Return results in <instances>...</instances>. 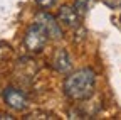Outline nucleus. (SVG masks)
<instances>
[{
  "label": "nucleus",
  "mask_w": 121,
  "mask_h": 120,
  "mask_svg": "<svg viewBox=\"0 0 121 120\" xmlns=\"http://www.w3.org/2000/svg\"><path fill=\"white\" fill-rule=\"evenodd\" d=\"M96 86V73L91 68H82L71 73L64 80V93L74 101L87 100L94 93Z\"/></svg>",
  "instance_id": "1"
},
{
  "label": "nucleus",
  "mask_w": 121,
  "mask_h": 120,
  "mask_svg": "<svg viewBox=\"0 0 121 120\" xmlns=\"http://www.w3.org/2000/svg\"><path fill=\"white\" fill-rule=\"evenodd\" d=\"M49 41V36L39 24H32L24 36V46L29 53H40Z\"/></svg>",
  "instance_id": "2"
},
{
  "label": "nucleus",
  "mask_w": 121,
  "mask_h": 120,
  "mask_svg": "<svg viewBox=\"0 0 121 120\" xmlns=\"http://www.w3.org/2000/svg\"><path fill=\"white\" fill-rule=\"evenodd\" d=\"M35 24H39L45 32H47L49 39H62L64 37V32H62V27L57 22L56 17H52L51 14L47 12H39L37 17H35Z\"/></svg>",
  "instance_id": "3"
},
{
  "label": "nucleus",
  "mask_w": 121,
  "mask_h": 120,
  "mask_svg": "<svg viewBox=\"0 0 121 120\" xmlns=\"http://www.w3.org/2000/svg\"><path fill=\"white\" fill-rule=\"evenodd\" d=\"M2 98H4L7 107L15 110V112H22V110H25L29 107L27 96L20 91V90H17V88H12V86L5 88L4 93H2Z\"/></svg>",
  "instance_id": "4"
},
{
  "label": "nucleus",
  "mask_w": 121,
  "mask_h": 120,
  "mask_svg": "<svg viewBox=\"0 0 121 120\" xmlns=\"http://www.w3.org/2000/svg\"><path fill=\"white\" fill-rule=\"evenodd\" d=\"M57 22L62 25V27H67V29H78L79 27V20L81 17L78 15V12L74 10V7L71 5H62L59 10H57Z\"/></svg>",
  "instance_id": "5"
},
{
  "label": "nucleus",
  "mask_w": 121,
  "mask_h": 120,
  "mask_svg": "<svg viewBox=\"0 0 121 120\" xmlns=\"http://www.w3.org/2000/svg\"><path fill=\"white\" fill-rule=\"evenodd\" d=\"M52 68L57 71V73H62V74H67L72 68V59H71V54L66 51V49H57L52 56Z\"/></svg>",
  "instance_id": "6"
},
{
  "label": "nucleus",
  "mask_w": 121,
  "mask_h": 120,
  "mask_svg": "<svg viewBox=\"0 0 121 120\" xmlns=\"http://www.w3.org/2000/svg\"><path fill=\"white\" fill-rule=\"evenodd\" d=\"M94 4H96V0H76L72 7H74L76 12H78V15L82 19L91 12V9H93Z\"/></svg>",
  "instance_id": "7"
},
{
  "label": "nucleus",
  "mask_w": 121,
  "mask_h": 120,
  "mask_svg": "<svg viewBox=\"0 0 121 120\" xmlns=\"http://www.w3.org/2000/svg\"><path fill=\"white\" fill-rule=\"evenodd\" d=\"M25 118H30V120H52V118H56V115L54 113H51V112H44V110H37V112H32V113H29Z\"/></svg>",
  "instance_id": "8"
},
{
  "label": "nucleus",
  "mask_w": 121,
  "mask_h": 120,
  "mask_svg": "<svg viewBox=\"0 0 121 120\" xmlns=\"http://www.w3.org/2000/svg\"><path fill=\"white\" fill-rule=\"evenodd\" d=\"M35 2H37V5L42 7V9H51V7L57 2V0H35Z\"/></svg>",
  "instance_id": "9"
},
{
  "label": "nucleus",
  "mask_w": 121,
  "mask_h": 120,
  "mask_svg": "<svg viewBox=\"0 0 121 120\" xmlns=\"http://www.w3.org/2000/svg\"><path fill=\"white\" fill-rule=\"evenodd\" d=\"M104 5H108L109 9H119L121 7V0H103Z\"/></svg>",
  "instance_id": "10"
},
{
  "label": "nucleus",
  "mask_w": 121,
  "mask_h": 120,
  "mask_svg": "<svg viewBox=\"0 0 121 120\" xmlns=\"http://www.w3.org/2000/svg\"><path fill=\"white\" fill-rule=\"evenodd\" d=\"M13 117L9 115V113H0V120H12Z\"/></svg>",
  "instance_id": "11"
}]
</instances>
